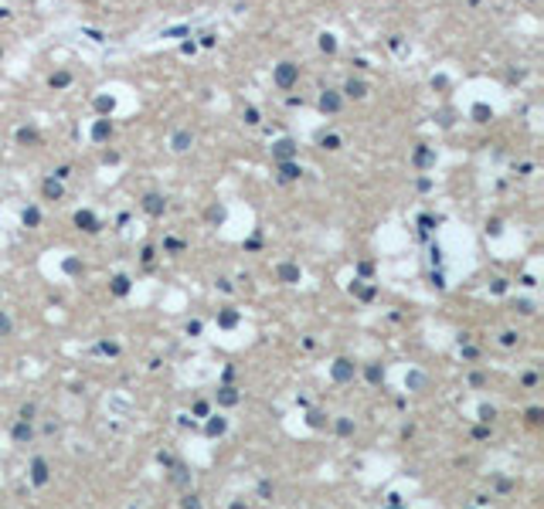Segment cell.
<instances>
[{
    "label": "cell",
    "mask_w": 544,
    "mask_h": 509,
    "mask_svg": "<svg viewBox=\"0 0 544 509\" xmlns=\"http://www.w3.org/2000/svg\"><path fill=\"white\" fill-rule=\"evenodd\" d=\"M296 78H299V65H292V61L275 65V85H279V89H292Z\"/></svg>",
    "instance_id": "6da1fadb"
},
{
    "label": "cell",
    "mask_w": 544,
    "mask_h": 509,
    "mask_svg": "<svg viewBox=\"0 0 544 509\" xmlns=\"http://www.w3.org/2000/svg\"><path fill=\"white\" fill-rule=\"evenodd\" d=\"M340 105H344L340 92H330V89H327V92L320 95V109H323V112H340Z\"/></svg>",
    "instance_id": "7a4b0ae2"
},
{
    "label": "cell",
    "mask_w": 544,
    "mask_h": 509,
    "mask_svg": "<svg viewBox=\"0 0 544 509\" xmlns=\"http://www.w3.org/2000/svg\"><path fill=\"white\" fill-rule=\"evenodd\" d=\"M344 95H350V99H364V95H368V85H364L361 78H347V82H344Z\"/></svg>",
    "instance_id": "3957f363"
},
{
    "label": "cell",
    "mask_w": 544,
    "mask_h": 509,
    "mask_svg": "<svg viewBox=\"0 0 544 509\" xmlns=\"http://www.w3.org/2000/svg\"><path fill=\"white\" fill-rule=\"evenodd\" d=\"M191 143H194V136L187 129H177L174 132V139H170V146H174V153H184V150H191Z\"/></svg>",
    "instance_id": "277c9868"
},
{
    "label": "cell",
    "mask_w": 544,
    "mask_h": 509,
    "mask_svg": "<svg viewBox=\"0 0 544 509\" xmlns=\"http://www.w3.org/2000/svg\"><path fill=\"white\" fill-rule=\"evenodd\" d=\"M272 153H275V156H279V160H282V163H286V160H289L292 153H296V146H292L289 139H279V143H275V146H272Z\"/></svg>",
    "instance_id": "5b68a950"
},
{
    "label": "cell",
    "mask_w": 544,
    "mask_h": 509,
    "mask_svg": "<svg viewBox=\"0 0 544 509\" xmlns=\"http://www.w3.org/2000/svg\"><path fill=\"white\" fill-rule=\"evenodd\" d=\"M143 207L150 210V214H160V210H163V197H160V194H146V197H143Z\"/></svg>",
    "instance_id": "8992f818"
},
{
    "label": "cell",
    "mask_w": 544,
    "mask_h": 509,
    "mask_svg": "<svg viewBox=\"0 0 544 509\" xmlns=\"http://www.w3.org/2000/svg\"><path fill=\"white\" fill-rule=\"evenodd\" d=\"M109 132H113V122H109V119H99L96 126H92V136H96V139H106Z\"/></svg>",
    "instance_id": "52a82bcc"
},
{
    "label": "cell",
    "mask_w": 544,
    "mask_h": 509,
    "mask_svg": "<svg viewBox=\"0 0 544 509\" xmlns=\"http://www.w3.org/2000/svg\"><path fill=\"white\" fill-rule=\"evenodd\" d=\"M299 173H303V170L296 167V163H282V167H279V177H282V180H296Z\"/></svg>",
    "instance_id": "ba28073f"
},
{
    "label": "cell",
    "mask_w": 544,
    "mask_h": 509,
    "mask_svg": "<svg viewBox=\"0 0 544 509\" xmlns=\"http://www.w3.org/2000/svg\"><path fill=\"white\" fill-rule=\"evenodd\" d=\"M68 82H72V75H68V72H58V75H51V89H65Z\"/></svg>",
    "instance_id": "9c48e42d"
},
{
    "label": "cell",
    "mask_w": 544,
    "mask_h": 509,
    "mask_svg": "<svg viewBox=\"0 0 544 509\" xmlns=\"http://www.w3.org/2000/svg\"><path fill=\"white\" fill-rule=\"evenodd\" d=\"M44 197H55V201H58V197H61V184L48 180V184H44Z\"/></svg>",
    "instance_id": "30bf717a"
},
{
    "label": "cell",
    "mask_w": 544,
    "mask_h": 509,
    "mask_svg": "<svg viewBox=\"0 0 544 509\" xmlns=\"http://www.w3.org/2000/svg\"><path fill=\"white\" fill-rule=\"evenodd\" d=\"M320 146H323V150H340V139H337V136H323Z\"/></svg>",
    "instance_id": "8fae6325"
},
{
    "label": "cell",
    "mask_w": 544,
    "mask_h": 509,
    "mask_svg": "<svg viewBox=\"0 0 544 509\" xmlns=\"http://www.w3.org/2000/svg\"><path fill=\"white\" fill-rule=\"evenodd\" d=\"M17 139H20V143H38V132H31V129H20V132H17Z\"/></svg>",
    "instance_id": "7c38bea8"
},
{
    "label": "cell",
    "mask_w": 544,
    "mask_h": 509,
    "mask_svg": "<svg viewBox=\"0 0 544 509\" xmlns=\"http://www.w3.org/2000/svg\"><path fill=\"white\" fill-rule=\"evenodd\" d=\"M428 160H432V153H428V150H418V153H415V163H418V167H425Z\"/></svg>",
    "instance_id": "4fadbf2b"
},
{
    "label": "cell",
    "mask_w": 544,
    "mask_h": 509,
    "mask_svg": "<svg viewBox=\"0 0 544 509\" xmlns=\"http://www.w3.org/2000/svg\"><path fill=\"white\" fill-rule=\"evenodd\" d=\"M320 48H323V51H333V48H337V41H333L330 34H323V38H320Z\"/></svg>",
    "instance_id": "5bb4252c"
},
{
    "label": "cell",
    "mask_w": 544,
    "mask_h": 509,
    "mask_svg": "<svg viewBox=\"0 0 544 509\" xmlns=\"http://www.w3.org/2000/svg\"><path fill=\"white\" fill-rule=\"evenodd\" d=\"M473 115H476V122H486V115H490V109H486V105H476V109H473Z\"/></svg>",
    "instance_id": "9a60e30c"
},
{
    "label": "cell",
    "mask_w": 544,
    "mask_h": 509,
    "mask_svg": "<svg viewBox=\"0 0 544 509\" xmlns=\"http://www.w3.org/2000/svg\"><path fill=\"white\" fill-rule=\"evenodd\" d=\"M24 221H27V224H38V221H41V214H38L34 207H31V210H24Z\"/></svg>",
    "instance_id": "2e32d148"
},
{
    "label": "cell",
    "mask_w": 544,
    "mask_h": 509,
    "mask_svg": "<svg viewBox=\"0 0 544 509\" xmlns=\"http://www.w3.org/2000/svg\"><path fill=\"white\" fill-rule=\"evenodd\" d=\"M96 105L102 109V112H109V109H113V99H106V95H102V99H96Z\"/></svg>",
    "instance_id": "e0dca14e"
},
{
    "label": "cell",
    "mask_w": 544,
    "mask_h": 509,
    "mask_svg": "<svg viewBox=\"0 0 544 509\" xmlns=\"http://www.w3.org/2000/svg\"><path fill=\"white\" fill-rule=\"evenodd\" d=\"M75 221H78V224H85V227H89V231H92V214H78Z\"/></svg>",
    "instance_id": "ac0fdd59"
}]
</instances>
